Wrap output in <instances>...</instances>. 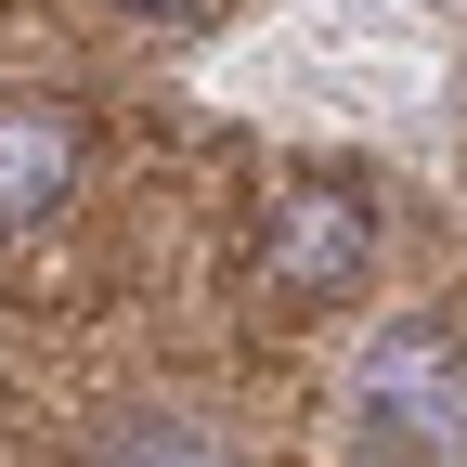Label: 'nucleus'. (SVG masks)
I'll list each match as a JSON object with an SVG mask.
<instances>
[{"label":"nucleus","mask_w":467,"mask_h":467,"mask_svg":"<svg viewBox=\"0 0 467 467\" xmlns=\"http://www.w3.org/2000/svg\"><path fill=\"white\" fill-rule=\"evenodd\" d=\"M78 169H91V130H78V104H39V91H0V234H26L78 195Z\"/></svg>","instance_id":"nucleus-3"},{"label":"nucleus","mask_w":467,"mask_h":467,"mask_svg":"<svg viewBox=\"0 0 467 467\" xmlns=\"http://www.w3.org/2000/svg\"><path fill=\"white\" fill-rule=\"evenodd\" d=\"M130 14H208V0H130Z\"/></svg>","instance_id":"nucleus-5"},{"label":"nucleus","mask_w":467,"mask_h":467,"mask_svg":"<svg viewBox=\"0 0 467 467\" xmlns=\"http://www.w3.org/2000/svg\"><path fill=\"white\" fill-rule=\"evenodd\" d=\"M364 260H377V195H350V182H285L273 195V221H260V299L325 312V299L364 285Z\"/></svg>","instance_id":"nucleus-1"},{"label":"nucleus","mask_w":467,"mask_h":467,"mask_svg":"<svg viewBox=\"0 0 467 467\" xmlns=\"http://www.w3.org/2000/svg\"><path fill=\"white\" fill-rule=\"evenodd\" d=\"M91 467H247L208 416H182V402H143V416H117L104 441H91Z\"/></svg>","instance_id":"nucleus-4"},{"label":"nucleus","mask_w":467,"mask_h":467,"mask_svg":"<svg viewBox=\"0 0 467 467\" xmlns=\"http://www.w3.org/2000/svg\"><path fill=\"white\" fill-rule=\"evenodd\" d=\"M364 441H377V467H416V454L467 441V364H454L441 325H389L377 337V364H364Z\"/></svg>","instance_id":"nucleus-2"}]
</instances>
